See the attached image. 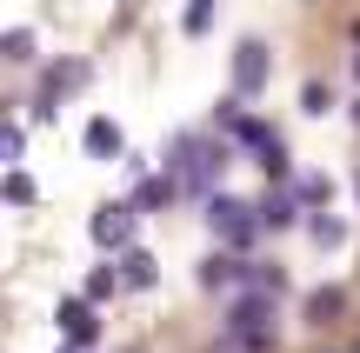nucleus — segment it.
Returning a JSON list of instances; mask_svg holds the SVG:
<instances>
[{
  "label": "nucleus",
  "instance_id": "1",
  "mask_svg": "<svg viewBox=\"0 0 360 353\" xmlns=\"http://www.w3.org/2000/svg\"><path fill=\"white\" fill-rule=\"evenodd\" d=\"M207 220H214V234L233 240V247H247V240H254V227H260V220H247V207H240V200H227V194L207 200Z\"/></svg>",
  "mask_w": 360,
  "mask_h": 353
},
{
  "label": "nucleus",
  "instance_id": "2",
  "mask_svg": "<svg viewBox=\"0 0 360 353\" xmlns=\"http://www.w3.org/2000/svg\"><path fill=\"white\" fill-rule=\"evenodd\" d=\"M233 87L240 93L267 87V47H260V40H240V53H233Z\"/></svg>",
  "mask_w": 360,
  "mask_h": 353
},
{
  "label": "nucleus",
  "instance_id": "3",
  "mask_svg": "<svg viewBox=\"0 0 360 353\" xmlns=\"http://www.w3.org/2000/svg\"><path fill=\"white\" fill-rule=\"evenodd\" d=\"M127 234H134V213L127 207H101V213H94V240H101V247H127Z\"/></svg>",
  "mask_w": 360,
  "mask_h": 353
},
{
  "label": "nucleus",
  "instance_id": "4",
  "mask_svg": "<svg viewBox=\"0 0 360 353\" xmlns=\"http://www.w3.org/2000/svg\"><path fill=\"white\" fill-rule=\"evenodd\" d=\"M60 327H67V340H94V314H87V300H67V307H60Z\"/></svg>",
  "mask_w": 360,
  "mask_h": 353
},
{
  "label": "nucleus",
  "instance_id": "5",
  "mask_svg": "<svg viewBox=\"0 0 360 353\" xmlns=\"http://www.w3.org/2000/svg\"><path fill=\"white\" fill-rule=\"evenodd\" d=\"M87 154H120V127L114 120H87Z\"/></svg>",
  "mask_w": 360,
  "mask_h": 353
},
{
  "label": "nucleus",
  "instance_id": "6",
  "mask_svg": "<svg viewBox=\"0 0 360 353\" xmlns=\"http://www.w3.org/2000/svg\"><path fill=\"white\" fill-rule=\"evenodd\" d=\"M260 320H267V300H240V307H233V327L254 333V340H260Z\"/></svg>",
  "mask_w": 360,
  "mask_h": 353
},
{
  "label": "nucleus",
  "instance_id": "7",
  "mask_svg": "<svg viewBox=\"0 0 360 353\" xmlns=\"http://www.w3.org/2000/svg\"><path fill=\"white\" fill-rule=\"evenodd\" d=\"M294 220V200L287 194H267V207H260V227H287Z\"/></svg>",
  "mask_w": 360,
  "mask_h": 353
},
{
  "label": "nucleus",
  "instance_id": "8",
  "mask_svg": "<svg viewBox=\"0 0 360 353\" xmlns=\"http://www.w3.org/2000/svg\"><path fill=\"white\" fill-rule=\"evenodd\" d=\"M200 280H207V287H220V280H240V260H207Z\"/></svg>",
  "mask_w": 360,
  "mask_h": 353
},
{
  "label": "nucleus",
  "instance_id": "9",
  "mask_svg": "<svg viewBox=\"0 0 360 353\" xmlns=\"http://www.w3.org/2000/svg\"><path fill=\"white\" fill-rule=\"evenodd\" d=\"M127 280H134V287H147V280H154V260H147V253H127Z\"/></svg>",
  "mask_w": 360,
  "mask_h": 353
},
{
  "label": "nucleus",
  "instance_id": "10",
  "mask_svg": "<svg viewBox=\"0 0 360 353\" xmlns=\"http://www.w3.org/2000/svg\"><path fill=\"white\" fill-rule=\"evenodd\" d=\"M160 200H174V180H147L141 187V207H160Z\"/></svg>",
  "mask_w": 360,
  "mask_h": 353
},
{
  "label": "nucleus",
  "instance_id": "11",
  "mask_svg": "<svg viewBox=\"0 0 360 353\" xmlns=\"http://www.w3.org/2000/svg\"><path fill=\"white\" fill-rule=\"evenodd\" d=\"M300 107H307V114H327V87H321V80H307V93H300Z\"/></svg>",
  "mask_w": 360,
  "mask_h": 353
},
{
  "label": "nucleus",
  "instance_id": "12",
  "mask_svg": "<svg viewBox=\"0 0 360 353\" xmlns=\"http://www.w3.org/2000/svg\"><path fill=\"white\" fill-rule=\"evenodd\" d=\"M340 234H347L340 220H314V240H321V247H340Z\"/></svg>",
  "mask_w": 360,
  "mask_h": 353
},
{
  "label": "nucleus",
  "instance_id": "13",
  "mask_svg": "<svg viewBox=\"0 0 360 353\" xmlns=\"http://www.w3.org/2000/svg\"><path fill=\"white\" fill-rule=\"evenodd\" d=\"M307 314H314V320H327V314H340V293H314V300H307Z\"/></svg>",
  "mask_w": 360,
  "mask_h": 353
}]
</instances>
